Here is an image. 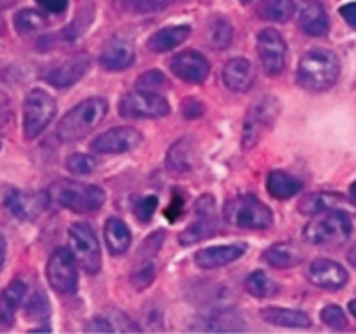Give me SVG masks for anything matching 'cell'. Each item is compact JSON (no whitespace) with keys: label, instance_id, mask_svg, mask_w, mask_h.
<instances>
[{"label":"cell","instance_id":"f546056e","mask_svg":"<svg viewBox=\"0 0 356 334\" xmlns=\"http://www.w3.org/2000/svg\"><path fill=\"white\" fill-rule=\"evenodd\" d=\"M167 166L176 173H186L193 166V146L190 139L181 138L174 143L167 153Z\"/></svg>","mask_w":356,"mask_h":334},{"label":"cell","instance_id":"f6af8a7d","mask_svg":"<svg viewBox=\"0 0 356 334\" xmlns=\"http://www.w3.org/2000/svg\"><path fill=\"white\" fill-rule=\"evenodd\" d=\"M38 3H40L42 7H44L45 10H49V13H63V10L68 7V0H37Z\"/></svg>","mask_w":356,"mask_h":334},{"label":"cell","instance_id":"30bf717a","mask_svg":"<svg viewBox=\"0 0 356 334\" xmlns=\"http://www.w3.org/2000/svg\"><path fill=\"white\" fill-rule=\"evenodd\" d=\"M76 257L72 249L59 247L51 254L45 267L49 285L59 294H75L79 289V270Z\"/></svg>","mask_w":356,"mask_h":334},{"label":"cell","instance_id":"f1b7e54d","mask_svg":"<svg viewBox=\"0 0 356 334\" xmlns=\"http://www.w3.org/2000/svg\"><path fill=\"white\" fill-rule=\"evenodd\" d=\"M343 195L327 193V191H320V193H309L299 200L298 209L301 214L315 216L320 212L330 211V209H341L339 205L343 204Z\"/></svg>","mask_w":356,"mask_h":334},{"label":"cell","instance_id":"5b68a950","mask_svg":"<svg viewBox=\"0 0 356 334\" xmlns=\"http://www.w3.org/2000/svg\"><path fill=\"white\" fill-rule=\"evenodd\" d=\"M226 223L242 230H266L273 225V212L252 193L229 198L222 207Z\"/></svg>","mask_w":356,"mask_h":334},{"label":"cell","instance_id":"db71d44e","mask_svg":"<svg viewBox=\"0 0 356 334\" xmlns=\"http://www.w3.org/2000/svg\"><path fill=\"white\" fill-rule=\"evenodd\" d=\"M0 148H2V143H0Z\"/></svg>","mask_w":356,"mask_h":334},{"label":"cell","instance_id":"4dcf8cb0","mask_svg":"<svg viewBox=\"0 0 356 334\" xmlns=\"http://www.w3.org/2000/svg\"><path fill=\"white\" fill-rule=\"evenodd\" d=\"M296 10L294 0H261L257 6L259 17L273 23H285Z\"/></svg>","mask_w":356,"mask_h":334},{"label":"cell","instance_id":"d6986e66","mask_svg":"<svg viewBox=\"0 0 356 334\" xmlns=\"http://www.w3.org/2000/svg\"><path fill=\"white\" fill-rule=\"evenodd\" d=\"M256 72L249 59L233 58L222 68V82L233 93H245L252 87Z\"/></svg>","mask_w":356,"mask_h":334},{"label":"cell","instance_id":"ffe728a7","mask_svg":"<svg viewBox=\"0 0 356 334\" xmlns=\"http://www.w3.org/2000/svg\"><path fill=\"white\" fill-rule=\"evenodd\" d=\"M26 284L17 278L0 292V331H7L13 327L16 312L26 298Z\"/></svg>","mask_w":356,"mask_h":334},{"label":"cell","instance_id":"836d02e7","mask_svg":"<svg viewBox=\"0 0 356 334\" xmlns=\"http://www.w3.org/2000/svg\"><path fill=\"white\" fill-rule=\"evenodd\" d=\"M47 24V16L37 9H23L14 16V26L23 35H30L35 33V31L44 30Z\"/></svg>","mask_w":356,"mask_h":334},{"label":"cell","instance_id":"74e56055","mask_svg":"<svg viewBox=\"0 0 356 334\" xmlns=\"http://www.w3.org/2000/svg\"><path fill=\"white\" fill-rule=\"evenodd\" d=\"M169 86H170L169 79H167L160 70H148V72H145L138 79V89L153 90V93H159V90L167 89Z\"/></svg>","mask_w":356,"mask_h":334},{"label":"cell","instance_id":"7c38bea8","mask_svg":"<svg viewBox=\"0 0 356 334\" xmlns=\"http://www.w3.org/2000/svg\"><path fill=\"white\" fill-rule=\"evenodd\" d=\"M287 42L273 28H264L257 33V56L261 66L270 77L280 75L287 66Z\"/></svg>","mask_w":356,"mask_h":334},{"label":"cell","instance_id":"484cf974","mask_svg":"<svg viewBox=\"0 0 356 334\" xmlns=\"http://www.w3.org/2000/svg\"><path fill=\"white\" fill-rule=\"evenodd\" d=\"M261 319L271 326L280 327H312V317L301 310L282 308V306H268L261 310Z\"/></svg>","mask_w":356,"mask_h":334},{"label":"cell","instance_id":"1f68e13d","mask_svg":"<svg viewBox=\"0 0 356 334\" xmlns=\"http://www.w3.org/2000/svg\"><path fill=\"white\" fill-rule=\"evenodd\" d=\"M207 38L209 45L216 51H222V49H228L233 42V26L226 17L218 16L209 23L207 30Z\"/></svg>","mask_w":356,"mask_h":334},{"label":"cell","instance_id":"ab89813d","mask_svg":"<svg viewBox=\"0 0 356 334\" xmlns=\"http://www.w3.org/2000/svg\"><path fill=\"white\" fill-rule=\"evenodd\" d=\"M156 207H159V198L155 195H145L134 204V216L141 223L152 221L153 214H155Z\"/></svg>","mask_w":356,"mask_h":334},{"label":"cell","instance_id":"cb8c5ba5","mask_svg":"<svg viewBox=\"0 0 356 334\" xmlns=\"http://www.w3.org/2000/svg\"><path fill=\"white\" fill-rule=\"evenodd\" d=\"M243 320L233 310H218L209 315L202 317L191 327L193 331H211V333H233V331H243Z\"/></svg>","mask_w":356,"mask_h":334},{"label":"cell","instance_id":"681fc988","mask_svg":"<svg viewBox=\"0 0 356 334\" xmlns=\"http://www.w3.org/2000/svg\"><path fill=\"white\" fill-rule=\"evenodd\" d=\"M350 197H351V200H353V204L356 205V181L351 184V188H350Z\"/></svg>","mask_w":356,"mask_h":334},{"label":"cell","instance_id":"60d3db41","mask_svg":"<svg viewBox=\"0 0 356 334\" xmlns=\"http://www.w3.org/2000/svg\"><path fill=\"white\" fill-rule=\"evenodd\" d=\"M176 0H127L131 9L139 14H148V13H159V10L167 9L169 6Z\"/></svg>","mask_w":356,"mask_h":334},{"label":"cell","instance_id":"4fadbf2b","mask_svg":"<svg viewBox=\"0 0 356 334\" xmlns=\"http://www.w3.org/2000/svg\"><path fill=\"white\" fill-rule=\"evenodd\" d=\"M143 136L132 127H115L92 139L90 150L99 155H115V153H127L141 143Z\"/></svg>","mask_w":356,"mask_h":334},{"label":"cell","instance_id":"8d00e7d4","mask_svg":"<svg viewBox=\"0 0 356 334\" xmlns=\"http://www.w3.org/2000/svg\"><path fill=\"white\" fill-rule=\"evenodd\" d=\"M155 280V264L152 260H145L139 264H136L134 271L131 275V282L138 291L148 287Z\"/></svg>","mask_w":356,"mask_h":334},{"label":"cell","instance_id":"ee69618b","mask_svg":"<svg viewBox=\"0 0 356 334\" xmlns=\"http://www.w3.org/2000/svg\"><path fill=\"white\" fill-rule=\"evenodd\" d=\"M86 331L87 333H111V331H115V327L106 315H99L90 320Z\"/></svg>","mask_w":356,"mask_h":334},{"label":"cell","instance_id":"5bb4252c","mask_svg":"<svg viewBox=\"0 0 356 334\" xmlns=\"http://www.w3.org/2000/svg\"><path fill=\"white\" fill-rule=\"evenodd\" d=\"M170 72L188 84H202L207 80L211 73V65L204 54L188 49L174 56L170 61Z\"/></svg>","mask_w":356,"mask_h":334},{"label":"cell","instance_id":"9a60e30c","mask_svg":"<svg viewBox=\"0 0 356 334\" xmlns=\"http://www.w3.org/2000/svg\"><path fill=\"white\" fill-rule=\"evenodd\" d=\"M89 68H90L89 54H86V52H79V54L70 56V58H66L65 61H61L59 65H56L54 68L49 70L47 75H45V82L58 87V89H68V87L75 86V84L86 75Z\"/></svg>","mask_w":356,"mask_h":334},{"label":"cell","instance_id":"7a4b0ae2","mask_svg":"<svg viewBox=\"0 0 356 334\" xmlns=\"http://www.w3.org/2000/svg\"><path fill=\"white\" fill-rule=\"evenodd\" d=\"M108 103L103 97H89L76 106H73L65 117L59 120L56 136L63 143H75L86 138L106 117Z\"/></svg>","mask_w":356,"mask_h":334},{"label":"cell","instance_id":"603a6c76","mask_svg":"<svg viewBox=\"0 0 356 334\" xmlns=\"http://www.w3.org/2000/svg\"><path fill=\"white\" fill-rule=\"evenodd\" d=\"M261 260L270 267L278 268V270H285V268H294L302 263L305 254H302L301 247L294 242H278L268 247L263 253Z\"/></svg>","mask_w":356,"mask_h":334},{"label":"cell","instance_id":"e0dca14e","mask_svg":"<svg viewBox=\"0 0 356 334\" xmlns=\"http://www.w3.org/2000/svg\"><path fill=\"white\" fill-rule=\"evenodd\" d=\"M245 244H228V246H211L195 253V264L204 270H214L222 268L229 263H235L236 260L245 254Z\"/></svg>","mask_w":356,"mask_h":334},{"label":"cell","instance_id":"9c48e42d","mask_svg":"<svg viewBox=\"0 0 356 334\" xmlns=\"http://www.w3.org/2000/svg\"><path fill=\"white\" fill-rule=\"evenodd\" d=\"M70 246L76 257V263L82 267L89 275H96L101 270L103 257H101V247L97 237L90 225L87 223H73L68 230Z\"/></svg>","mask_w":356,"mask_h":334},{"label":"cell","instance_id":"c3c4849f","mask_svg":"<svg viewBox=\"0 0 356 334\" xmlns=\"http://www.w3.org/2000/svg\"><path fill=\"white\" fill-rule=\"evenodd\" d=\"M348 260H350V263L353 264V267H356V244L353 247H351L350 254H348Z\"/></svg>","mask_w":356,"mask_h":334},{"label":"cell","instance_id":"8fae6325","mask_svg":"<svg viewBox=\"0 0 356 334\" xmlns=\"http://www.w3.org/2000/svg\"><path fill=\"white\" fill-rule=\"evenodd\" d=\"M195 214H197V219L191 225H188L177 237V242L184 247L193 246V244H198L202 240L209 239V237L216 235L219 228L218 205H216L212 195H202L195 202Z\"/></svg>","mask_w":356,"mask_h":334},{"label":"cell","instance_id":"2e32d148","mask_svg":"<svg viewBox=\"0 0 356 334\" xmlns=\"http://www.w3.org/2000/svg\"><path fill=\"white\" fill-rule=\"evenodd\" d=\"M308 278L313 285L322 289H329V291H337V289L344 287L348 284L346 268L339 264L337 261L332 260H315L308 267Z\"/></svg>","mask_w":356,"mask_h":334},{"label":"cell","instance_id":"f5cc1de1","mask_svg":"<svg viewBox=\"0 0 356 334\" xmlns=\"http://www.w3.org/2000/svg\"><path fill=\"white\" fill-rule=\"evenodd\" d=\"M242 2H250V0H242Z\"/></svg>","mask_w":356,"mask_h":334},{"label":"cell","instance_id":"ac0fdd59","mask_svg":"<svg viewBox=\"0 0 356 334\" xmlns=\"http://www.w3.org/2000/svg\"><path fill=\"white\" fill-rule=\"evenodd\" d=\"M134 45L125 37H113L99 54V63L108 72H120L134 63Z\"/></svg>","mask_w":356,"mask_h":334},{"label":"cell","instance_id":"f35d334b","mask_svg":"<svg viewBox=\"0 0 356 334\" xmlns=\"http://www.w3.org/2000/svg\"><path fill=\"white\" fill-rule=\"evenodd\" d=\"M320 319L325 326L332 327V329H346L348 327V317L344 310L339 305H327L325 308L320 312Z\"/></svg>","mask_w":356,"mask_h":334},{"label":"cell","instance_id":"b9f144b4","mask_svg":"<svg viewBox=\"0 0 356 334\" xmlns=\"http://www.w3.org/2000/svg\"><path fill=\"white\" fill-rule=\"evenodd\" d=\"M163 237H165L163 235V232H155L145 240V244L141 246V250H139V256H141V260H152L153 254L159 253L160 246H162V242H163Z\"/></svg>","mask_w":356,"mask_h":334},{"label":"cell","instance_id":"277c9868","mask_svg":"<svg viewBox=\"0 0 356 334\" xmlns=\"http://www.w3.org/2000/svg\"><path fill=\"white\" fill-rule=\"evenodd\" d=\"M353 232V223L350 214L343 209L315 214V218L305 226L302 237L313 246H336L343 244Z\"/></svg>","mask_w":356,"mask_h":334},{"label":"cell","instance_id":"d590c367","mask_svg":"<svg viewBox=\"0 0 356 334\" xmlns=\"http://www.w3.org/2000/svg\"><path fill=\"white\" fill-rule=\"evenodd\" d=\"M97 167V160L94 157L86 155V153H72L66 159V169L75 176H87L92 174Z\"/></svg>","mask_w":356,"mask_h":334},{"label":"cell","instance_id":"7dc6e473","mask_svg":"<svg viewBox=\"0 0 356 334\" xmlns=\"http://www.w3.org/2000/svg\"><path fill=\"white\" fill-rule=\"evenodd\" d=\"M6 239H3V235L0 233V270H2L3 261H6Z\"/></svg>","mask_w":356,"mask_h":334},{"label":"cell","instance_id":"4316f807","mask_svg":"<svg viewBox=\"0 0 356 334\" xmlns=\"http://www.w3.org/2000/svg\"><path fill=\"white\" fill-rule=\"evenodd\" d=\"M104 240H106V247L113 256H122L129 250L132 242L131 230H129L127 223L120 218H108L106 225H104Z\"/></svg>","mask_w":356,"mask_h":334},{"label":"cell","instance_id":"44dd1931","mask_svg":"<svg viewBox=\"0 0 356 334\" xmlns=\"http://www.w3.org/2000/svg\"><path fill=\"white\" fill-rule=\"evenodd\" d=\"M49 200V195H38V193H24V191L13 190L7 193L6 207L9 209L10 214H14L19 219H31L37 216L42 209L45 207V202Z\"/></svg>","mask_w":356,"mask_h":334},{"label":"cell","instance_id":"83f0119b","mask_svg":"<svg viewBox=\"0 0 356 334\" xmlns=\"http://www.w3.org/2000/svg\"><path fill=\"white\" fill-rule=\"evenodd\" d=\"M268 193L275 198H291L302 190V183L285 170H271L266 180Z\"/></svg>","mask_w":356,"mask_h":334},{"label":"cell","instance_id":"d6a6232c","mask_svg":"<svg viewBox=\"0 0 356 334\" xmlns=\"http://www.w3.org/2000/svg\"><path fill=\"white\" fill-rule=\"evenodd\" d=\"M245 289L249 291V294H252L257 299H266L271 298L278 292V285L266 271L256 270L247 277L245 280Z\"/></svg>","mask_w":356,"mask_h":334},{"label":"cell","instance_id":"3957f363","mask_svg":"<svg viewBox=\"0 0 356 334\" xmlns=\"http://www.w3.org/2000/svg\"><path fill=\"white\" fill-rule=\"evenodd\" d=\"M47 195L49 200L56 202V204L68 209V211L79 212V214H89V212L99 211L104 202H106V193L101 186L68 180L52 183L49 186Z\"/></svg>","mask_w":356,"mask_h":334},{"label":"cell","instance_id":"8992f818","mask_svg":"<svg viewBox=\"0 0 356 334\" xmlns=\"http://www.w3.org/2000/svg\"><path fill=\"white\" fill-rule=\"evenodd\" d=\"M58 106L47 90L31 89L23 103V132L26 139H35L54 118Z\"/></svg>","mask_w":356,"mask_h":334},{"label":"cell","instance_id":"7402d4cb","mask_svg":"<svg viewBox=\"0 0 356 334\" xmlns=\"http://www.w3.org/2000/svg\"><path fill=\"white\" fill-rule=\"evenodd\" d=\"M299 26L309 37H323L329 31V16L318 0H306L299 13Z\"/></svg>","mask_w":356,"mask_h":334},{"label":"cell","instance_id":"e575fe53","mask_svg":"<svg viewBox=\"0 0 356 334\" xmlns=\"http://www.w3.org/2000/svg\"><path fill=\"white\" fill-rule=\"evenodd\" d=\"M49 308L51 306H49L47 296L42 291H37L28 298L26 306H24V315L33 320H45L49 317V313H51Z\"/></svg>","mask_w":356,"mask_h":334},{"label":"cell","instance_id":"6da1fadb","mask_svg":"<svg viewBox=\"0 0 356 334\" xmlns=\"http://www.w3.org/2000/svg\"><path fill=\"white\" fill-rule=\"evenodd\" d=\"M341 75L339 58L329 49L305 52L298 65V84L309 93L330 89Z\"/></svg>","mask_w":356,"mask_h":334},{"label":"cell","instance_id":"7bdbcfd3","mask_svg":"<svg viewBox=\"0 0 356 334\" xmlns=\"http://www.w3.org/2000/svg\"><path fill=\"white\" fill-rule=\"evenodd\" d=\"M204 113H205V106L200 100H197V97H186V100H184L183 103L184 117L193 120V118H200Z\"/></svg>","mask_w":356,"mask_h":334},{"label":"cell","instance_id":"bcb514c9","mask_svg":"<svg viewBox=\"0 0 356 334\" xmlns=\"http://www.w3.org/2000/svg\"><path fill=\"white\" fill-rule=\"evenodd\" d=\"M339 13L351 28H356V2H350L346 6H343L339 9Z\"/></svg>","mask_w":356,"mask_h":334},{"label":"cell","instance_id":"d4e9b609","mask_svg":"<svg viewBox=\"0 0 356 334\" xmlns=\"http://www.w3.org/2000/svg\"><path fill=\"white\" fill-rule=\"evenodd\" d=\"M190 24H174V26L160 28L148 38V49L152 52H159V54L169 52L183 44L190 37Z\"/></svg>","mask_w":356,"mask_h":334},{"label":"cell","instance_id":"f907efd6","mask_svg":"<svg viewBox=\"0 0 356 334\" xmlns=\"http://www.w3.org/2000/svg\"><path fill=\"white\" fill-rule=\"evenodd\" d=\"M348 308H350L351 315H353L355 319H356V299H353V301H350V305H348Z\"/></svg>","mask_w":356,"mask_h":334},{"label":"cell","instance_id":"52a82bcc","mask_svg":"<svg viewBox=\"0 0 356 334\" xmlns=\"http://www.w3.org/2000/svg\"><path fill=\"white\" fill-rule=\"evenodd\" d=\"M280 111V104L275 97H261L257 103L252 104L242 127V148L252 150L268 132L273 127L275 120Z\"/></svg>","mask_w":356,"mask_h":334},{"label":"cell","instance_id":"ba28073f","mask_svg":"<svg viewBox=\"0 0 356 334\" xmlns=\"http://www.w3.org/2000/svg\"><path fill=\"white\" fill-rule=\"evenodd\" d=\"M118 113L124 118H162L170 113V104L160 93L136 89L125 94L118 103Z\"/></svg>","mask_w":356,"mask_h":334},{"label":"cell","instance_id":"816d5d0a","mask_svg":"<svg viewBox=\"0 0 356 334\" xmlns=\"http://www.w3.org/2000/svg\"><path fill=\"white\" fill-rule=\"evenodd\" d=\"M31 333H49L51 331V327H33V329H30Z\"/></svg>","mask_w":356,"mask_h":334}]
</instances>
